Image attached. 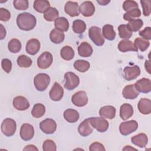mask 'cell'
<instances>
[{
    "instance_id": "32",
    "label": "cell",
    "mask_w": 151,
    "mask_h": 151,
    "mask_svg": "<svg viewBox=\"0 0 151 151\" xmlns=\"http://www.w3.org/2000/svg\"><path fill=\"white\" fill-rule=\"evenodd\" d=\"M74 51L72 47L68 45L63 47L60 51V55L62 58L66 61L72 60L74 57Z\"/></svg>"
},
{
    "instance_id": "51",
    "label": "cell",
    "mask_w": 151,
    "mask_h": 151,
    "mask_svg": "<svg viewBox=\"0 0 151 151\" xmlns=\"http://www.w3.org/2000/svg\"><path fill=\"white\" fill-rule=\"evenodd\" d=\"M23 150H31V151L36 150V151H38V148L35 146H34L33 145H29L26 146L23 149Z\"/></svg>"
},
{
    "instance_id": "17",
    "label": "cell",
    "mask_w": 151,
    "mask_h": 151,
    "mask_svg": "<svg viewBox=\"0 0 151 151\" xmlns=\"http://www.w3.org/2000/svg\"><path fill=\"white\" fill-rule=\"evenodd\" d=\"M93 127L91 124L88 118L84 120L78 126V132L79 134L84 137H86L93 132Z\"/></svg>"
},
{
    "instance_id": "2",
    "label": "cell",
    "mask_w": 151,
    "mask_h": 151,
    "mask_svg": "<svg viewBox=\"0 0 151 151\" xmlns=\"http://www.w3.org/2000/svg\"><path fill=\"white\" fill-rule=\"evenodd\" d=\"M50 83V77L45 73H39L35 76L34 79L35 87L40 91H43L46 90Z\"/></svg>"
},
{
    "instance_id": "15",
    "label": "cell",
    "mask_w": 151,
    "mask_h": 151,
    "mask_svg": "<svg viewBox=\"0 0 151 151\" xmlns=\"http://www.w3.org/2000/svg\"><path fill=\"white\" fill-rule=\"evenodd\" d=\"M134 86L139 92L147 93L151 90V81L149 78H142L136 82Z\"/></svg>"
},
{
    "instance_id": "54",
    "label": "cell",
    "mask_w": 151,
    "mask_h": 151,
    "mask_svg": "<svg viewBox=\"0 0 151 151\" xmlns=\"http://www.w3.org/2000/svg\"><path fill=\"white\" fill-rule=\"evenodd\" d=\"M97 2L101 5H106L110 2V1H97Z\"/></svg>"
},
{
    "instance_id": "37",
    "label": "cell",
    "mask_w": 151,
    "mask_h": 151,
    "mask_svg": "<svg viewBox=\"0 0 151 151\" xmlns=\"http://www.w3.org/2000/svg\"><path fill=\"white\" fill-rule=\"evenodd\" d=\"M118 31L120 37L124 40L129 39L133 34V32L131 31L127 25L125 24L119 25L118 27Z\"/></svg>"
},
{
    "instance_id": "29",
    "label": "cell",
    "mask_w": 151,
    "mask_h": 151,
    "mask_svg": "<svg viewBox=\"0 0 151 151\" xmlns=\"http://www.w3.org/2000/svg\"><path fill=\"white\" fill-rule=\"evenodd\" d=\"M65 38V35L63 32L60 31L56 28L53 29L50 34V38L52 42L54 44H60L64 40Z\"/></svg>"
},
{
    "instance_id": "13",
    "label": "cell",
    "mask_w": 151,
    "mask_h": 151,
    "mask_svg": "<svg viewBox=\"0 0 151 151\" xmlns=\"http://www.w3.org/2000/svg\"><path fill=\"white\" fill-rule=\"evenodd\" d=\"M79 12L86 17H91L95 12V6L91 1L83 2L79 6Z\"/></svg>"
},
{
    "instance_id": "40",
    "label": "cell",
    "mask_w": 151,
    "mask_h": 151,
    "mask_svg": "<svg viewBox=\"0 0 151 151\" xmlns=\"http://www.w3.org/2000/svg\"><path fill=\"white\" fill-rule=\"evenodd\" d=\"M127 25L131 31L136 32L143 27V21L141 19H135L130 21Z\"/></svg>"
},
{
    "instance_id": "41",
    "label": "cell",
    "mask_w": 151,
    "mask_h": 151,
    "mask_svg": "<svg viewBox=\"0 0 151 151\" xmlns=\"http://www.w3.org/2000/svg\"><path fill=\"white\" fill-rule=\"evenodd\" d=\"M141 15V11L139 8L134 9L132 10H130L129 11L126 12L124 15L123 18L126 21H131L133 19H135V18H139Z\"/></svg>"
},
{
    "instance_id": "19",
    "label": "cell",
    "mask_w": 151,
    "mask_h": 151,
    "mask_svg": "<svg viewBox=\"0 0 151 151\" xmlns=\"http://www.w3.org/2000/svg\"><path fill=\"white\" fill-rule=\"evenodd\" d=\"M64 11L71 17L78 16L80 12L78 3L74 1L67 2L64 6Z\"/></svg>"
},
{
    "instance_id": "9",
    "label": "cell",
    "mask_w": 151,
    "mask_h": 151,
    "mask_svg": "<svg viewBox=\"0 0 151 151\" xmlns=\"http://www.w3.org/2000/svg\"><path fill=\"white\" fill-rule=\"evenodd\" d=\"M40 128L45 134H52L57 129V123L52 119H46L40 123Z\"/></svg>"
},
{
    "instance_id": "50",
    "label": "cell",
    "mask_w": 151,
    "mask_h": 151,
    "mask_svg": "<svg viewBox=\"0 0 151 151\" xmlns=\"http://www.w3.org/2000/svg\"><path fill=\"white\" fill-rule=\"evenodd\" d=\"M89 150L90 151H104L106 149L101 143L96 142L90 145Z\"/></svg>"
},
{
    "instance_id": "18",
    "label": "cell",
    "mask_w": 151,
    "mask_h": 151,
    "mask_svg": "<svg viewBox=\"0 0 151 151\" xmlns=\"http://www.w3.org/2000/svg\"><path fill=\"white\" fill-rule=\"evenodd\" d=\"M139 94V92L136 88L134 84H130L126 86L122 91V95L126 99L133 100L136 99Z\"/></svg>"
},
{
    "instance_id": "49",
    "label": "cell",
    "mask_w": 151,
    "mask_h": 151,
    "mask_svg": "<svg viewBox=\"0 0 151 151\" xmlns=\"http://www.w3.org/2000/svg\"><path fill=\"white\" fill-rule=\"evenodd\" d=\"M139 34L142 38L146 40H150L151 39V28L150 27H146L144 29L140 31Z\"/></svg>"
},
{
    "instance_id": "20",
    "label": "cell",
    "mask_w": 151,
    "mask_h": 151,
    "mask_svg": "<svg viewBox=\"0 0 151 151\" xmlns=\"http://www.w3.org/2000/svg\"><path fill=\"white\" fill-rule=\"evenodd\" d=\"M40 42L35 38L30 39L28 41L26 44V51L28 54L34 55H35L40 49Z\"/></svg>"
},
{
    "instance_id": "34",
    "label": "cell",
    "mask_w": 151,
    "mask_h": 151,
    "mask_svg": "<svg viewBox=\"0 0 151 151\" xmlns=\"http://www.w3.org/2000/svg\"><path fill=\"white\" fill-rule=\"evenodd\" d=\"M73 31L78 34L83 33L86 29V24L81 19H76L73 21Z\"/></svg>"
},
{
    "instance_id": "45",
    "label": "cell",
    "mask_w": 151,
    "mask_h": 151,
    "mask_svg": "<svg viewBox=\"0 0 151 151\" xmlns=\"http://www.w3.org/2000/svg\"><path fill=\"white\" fill-rule=\"evenodd\" d=\"M138 4L137 3L134 1H130V0H127L124 1L123 4V9L127 12L130 10L139 8H138Z\"/></svg>"
},
{
    "instance_id": "44",
    "label": "cell",
    "mask_w": 151,
    "mask_h": 151,
    "mask_svg": "<svg viewBox=\"0 0 151 151\" xmlns=\"http://www.w3.org/2000/svg\"><path fill=\"white\" fill-rule=\"evenodd\" d=\"M42 149L44 151H55L57 150L56 145L52 140H45L42 145Z\"/></svg>"
},
{
    "instance_id": "12",
    "label": "cell",
    "mask_w": 151,
    "mask_h": 151,
    "mask_svg": "<svg viewBox=\"0 0 151 151\" xmlns=\"http://www.w3.org/2000/svg\"><path fill=\"white\" fill-rule=\"evenodd\" d=\"M20 137L25 140L28 141L31 140L34 135V127L28 123L23 124L20 129Z\"/></svg>"
},
{
    "instance_id": "47",
    "label": "cell",
    "mask_w": 151,
    "mask_h": 151,
    "mask_svg": "<svg viewBox=\"0 0 151 151\" xmlns=\"http://www.w3.org/2000/svg\"><path fill=\"white\" fill-rule=\"evenodd\" d=\"M11 18L10 12L5 8H0V20L2 21H8Z\"/></svg>"
},
{
    "instance_id": "3",
    "label": "cell",
    "mask_w": 151,
    "mask_h": 151,
    "mask_svg": "<svg viewBox=\"0 0 151 151\" xmlns=\"http://www.w3.org/2000/svg\"><path fill=\"white\" fill-rule=\"evenodd\" d=\"M16 129V122L11 118L5 119L1 124V131L5 136L8 137L13 136L15 133Z\"/></svg>"
},
{
    "instance_id": "31",
    "label": "cell",
    "mask_w": 151,
    "mask_h": 151,
    "mask_svg": "<svg viewBox=\"0 0 151 151\" xmlns=\"http://www.w3.org/2000/svg\"><path fill=\"white\" fill-rule=\"evenodd\" d=\"M103 37L109 40L112 41L114 40L116 37V32L114 30L113 26L110 24H106L103 27Z\"/></svg>"
},
{
    "instance_id": "42",
    "label": "cell",
    "mask_w": 151,
    "mask_h": 151,
    "mask_svg": "<svg viewBox=\"0 0 151 151\" xmlns=\"http://www.w3.org/2000/svg\"><path fill=\"white\" fill-rule=\"evenodd\" d=\"M136 47L139 48L142 52L145 51L147 49L150 45V42L142 38H137L134 40V43Z\"/></svg>"
},
{
    "instance_id": "38",
    "label": "cell",
    "mask_w": 151,
    "mask_h": 151,
    "mask_svg": "<svg viewBox=\"0 0 151 151\" xmlns=\"http://www.w3.org/2000/svg\"><path fill=\"white\" fill-rule=\"evenodd\" d=\"M22 45L20 41L16 38H13L10 40L8 44V48L12 53H17L21 49Z\"/></svg>"
},
{
    "instance_id": "22",
    "label": "cell",
    "mask_w": 151,
    "mask_h": 151,
    "mask_svg": "<svg viewBox=\"0 0 151 151\" xmlns=\"http://www.w3.org/2000/svg\"><path fill=\"white\" fill-rule=\"evenodd\" d=\"M116 109L113 106H104L99 110L100 116L104 119H113L116 116Z\"/></svg>"
},
{
    "instance_id": "25",
    "label": "cell",
    "mask_w": 151,
    "mask_h": 151,
    "mask_svg": "<svg viewBox=\"0 0 151 151\" xmlns=\"http://www.w3.org/2000/svg\"><path fill=\"white\" fill-rule=\"evenodd\" d=\"M133 114V109L132 105L128 103L123 104L120 108V116L122 119L126 120Z\"/></svg>"
},
{
    "instance_id": "52",
    "label": "cell",
    "mask_w": 151,
    "mask_h": 151,
    "mask_svg": "<svg viewBox=\"0 0 151 151\" xmlns=\"http://www.w3.org/2000/svg\"><path fill=\"white\" fill-rule=\"evenodd\" d=\"M150 61L149 60H146L145 63V69L149 74H150Z\"/></svg>"
},
{
    "instance_id": "14",
    "label": "cell",
    "mask_w": 151,
    "mask_h": 151,
    "mask_svg": "<svg viewBox=\"0 0 151 151\" xmlns=\"http://www.w3.org/2000/svg\"><path fill=\"white\" fill-rule=\"evenodd\" d=\"M124 78L127 81L136 79L140 74V69L139 66L134 65L132 67H126L123 69Z\"/></svg>"
},
{
    "instance_id": "53",
    "label": "cell",
    "mask_w": 151,
    "mask_h": 151,
    "mask_svg": "<svg viewBox=\"0 0 151 151\" xmlns=\"http://www.w3.org/2000/svg\"><path fill=\"white\" fill-rule=\"evenodd\" d=\"M6 36V30L4 28V26L1 24V40H3Z\"/></svg>"
},
{
    "instance_id": "48",
    "label": "cell",
    "mask_w": 151,
    "mask_h": 151,
    "mask_svg": "<svg viewBox=\"0 0 151 151\" xmlns=\"http://www.w3.org/2000/svg\"><path fill=\"white\" fill-rule=\"evenodd\" d=\"M2 69L7 73H9L12 69V63L10 60L8 58H4L1 62Z\"/></svg>"
},
{
    "instance_id": "39",
    "label": "cell",
    "mask_w": 151,
    "mask_h": 151,
    "mask_svg": "<svg viewBox=\"0 0 151 151\" xmlns=\"http://www.w3.org/2000/svg\"><path fill=\"white\" fill-rule=\"evenodd\" d=\"M17 61L19 67L24 68L29 67L32 63V61L31 58L25 55H19L18 57Z\"/></svg>"
},
{
    "instance_id": "10",
    "label": "cell",
    "mask_w": 151,
    "mask_h": 151,
    "mask_svg": "<svg viewBox=\"0 0 151 151\" xmlns=\"http://www.w3.org/2000/svg\"><path fill=\"white\" fill-rule=\"evenodd\" d=\"M71 101L77 107H83L88 103V97L84 91H79L71 97Z\"/></svg>"
},
{
    "instance_id": "55",
    "label": "cell",
    "mask_w": 151,
    "mask_h": 151,
    "mask_svg": "<svg viewBox=\"0 0 151 151\" xmlns=\"http://www.w3.org/2000/svg\"><path fill=\"white\" fill-rule=\"evenodd\" d=\"M136 150L137 149L133 147H132L130 146H126L123 149V150Z\"/></svg>"
},
{
    "instance_id": "11",
    "label": "cell",
    "mask_w": 151,
    "mask_h": 151,
    "mask_svg": "<svg viewBox=\"0 0 151 151\" xmlns=\"http://www.w3.org/2000/svg\"><path fill=\"white\" fill-rule=\"evenodd\" d=\"M64 90L57 82H55L49 92L50 99L55 101H60L63 97Z\"/></svg>"
},
{
    "instance_id": "28",
    "label": "cell",
    "mask_w": 151,
    "mask_h": 151,
    "mask_svg": "<svg viewBox=\"0 0 151 151\" xmlns=\"http://www.w3.org/2000/svg\"><path fill=\"white\" fill-rule=\"evenodd\" d=\"M33 6L37 12L44 14L50 8V4L46 0H35L34 2Z\"/></svg>"
},
{
    "instance_id": "26",
    "label": "cell",
    "mask_w": 151,
    "mask_h": 151,
    "mask_svg": "<svg viewBox=\"0 0 151 151\" xmlns=\"http://www.w3.org/2000/svg\"><path fill=\"white\" fill-rule=\"evenodd\" d=\"M93 48L88 42H83L78 47V55L83 57H88L93 53Z\"/></svg>"
},
{
    "instance_id": "27",
    "label": "cell",
    "mask_w": 151,
    "mask_h": 151,
    "mask_svg": "<svg viewBox=\"0 0 151 151\" xmlns=\"http://www.w3.org/2000/svg\"><path fill=\"white\" fill-rule=\"evenodd\" d=\"M63 116L66 121L71 123L77 122L80 117L78 112L73 109H68L65 110Z\"/></svg>"
},
{
    "instance_id": "6",
    "label": "cell",
    "mask_w": 151,
    "mask_h": 151,
    "mask_svg": "<svg viewBox=\"0 0 151 151\" xmlns=\"http://www.w3.org/2000/svg\"><path fill=\"white\" fill-rule=\"evenodd\" d=\"M138 128V123L134 120L122 122L119 126L120 133L123 136H127L135 132Z\"/></svg>"
},
{
    "instance_id": "23",
    "label": "cell",
    "mask_w": 151,
    "mask_h": 151,
    "mask_svg": "<svg viewBox=\"0 0 151 151\" xmlns=\"http://www.w3.org/2000/svg\"><path fill=\"white\" fill-rule=\"evenodd\" d=\"M137 108L143 114H150L151 112V101L149 99H141L138 102Z\"/></svg>"
},
{
    "instance_id": "24",
    "label": "cell",
    "mask_w": 151,
    "mask_h": 151,
    "mask_svg": "<svg viewBox=\"0 0 151 151\" xmlns=\"http://www.w3.org/2000/svg\"><path fill=\"white\" fill-rule=\"evenodd\" d=\"M131 141L134 145L139 147L143 148L147 145L148 142V138L146 134L141 133L132 137Z\"/></svg>"
},
{
    "instance_id": "46",
    "label": "cell",
    "mask_w": 151,
    "mask_h": 151,
    "mask_svg": "<svg viewBox=\"0 0 151 151\" xmlns=\"http://www.w3.org/2000/svg\"><path fill=\"white\" fill-rule=\"evenodd\" d=\"M140 3L143 8V13L145 16H149L150 14V0H141Z\"/></svg>"
},
{
    "instance_id": "4",
    "label": "cell",
    "mask_w": 151,
    "mask_h": 151,
    "mask_svg": "<svg viewBox=\"0 0 151 151\" xmlns=\"http://www.w3.org/2000/svg\"><path fill=\"white\" fill-rule=\"evenodd\" d=\"M65 83L64 87L68 90H72L78 87L80 83V78L73 72H67L64 74Z\"/></svg>"
},
{
    "instance_id": "7",
    "label": "cell",
    "mask_w": 151,
    "mask_h": 151,
    "mask_svg": "<svg viewBox=\"0 0 151 151\" xmlns=\"http://www.w3.org/2000/svg\"><path fill=\"white\" fill-rule=\"evenodd\" d=\"M89 121L93 127L99 132H104L107 130L109 128V122L103 117H90L88 118Z\"/></svg>"
},
{
    "instance_id": "5",
    "label": "cell",
    "mask_w": 151,
    "mask_h": 151,
    "mask_svg": "<svg viewBox=\"0 0 151 151\" xmlns=\"http://www.w3.org/2000/svg\"><path fill=\"white\" fill-rule=\"evenodd\" d=\"M88 36L91 41L97 46H101L105 41L101 34V29L96 26H92L89 28Z\"/></svg>"
},
{
    "instance_id": "30",
    "label": "cell",
    "mask_w": 151,
    "mask_h": 151,
    "mask_svg": "<svg viewBox=\"0 0 151 151\" xmlns=\"http://www.w3.org/2000/svg\"><path fill=\"white\" fill-rule=\"evenodd\" d=\"M54 25L57 29L62 32L67 31L69 28V22L64 17L57 18L54 21Z\"/></svg>"
},
{
    "instance_id": "8",
    "label": "cell",
    "mask_w": 151,
    "mask_h": 151,
    "mask_svg": "<svg viewBox=\"0 0 151 151\" xmlns=\"http://www.w3.org/2000/svg\"><path fill=\"white\" fill-rule=\"evenodd\" d=\"M53 57L52 54L48 51L42 52L37 59V65L41 69L48 68L52 63Z\"/></svg>"
},
{
    "instance_id": "43",
    "label": "cell",
    "mask_w": 151,
    "mask_h": 151,
    "mask_svg": "<svg viewBox=\"0 0 151 151\" xmlns=\"http://www.w3.org/2000/svg\"><path fill=\"white\" fill-rule=\"evenodd\" d=\"M13 4L14 8L18 10H26L29 7V2L27 0H15Z\"/></svg>"
},
{
    "instance_id": "1",
    "label": "cell",
    "mask_w": 151,
    "mask_h": 151,
    "mask_svg": "<svg viewBox=\"0 0 151 151\" xmlns=\"http://www.w3.org/2000/svg\"><path fill=\"white\" fill-rule=\"evenodd\" d=\"M36 18L28 12L19 14L17 18V24L18 28L23 31L32 30L36 25Z\"/></svg>"
},
{
    "instance_id": "35",
    "label": "cell",
    "mask_w": 151,
    "mask_h": 151,
    "mask_svg": "<svg viewBox=\"0 0 151 151\" xmlns=\"http://www.w3.org/2000/svg\"><path fill=\"white\" fill-rule=\"evenodd\" d=\"M45 113V107L41 103H37L34 106L31 110V114L35 118H40L44 116Z\"/></svg>"
},
{
    "instance_id": "16",
    "label": "cell",
    "mask_w": 151,
    "mask_h": 151,
    "mask_svg": "<svg viewBox=\"0 0 151 151\" xmlns=\"http://www.w3.org/2000/svg\"><path fill=\"white\" fill-rule=\"evenodd\" d=\"M13 106L18 110L24 111L29 107V103L28 100L23 96H17L13 99Z\"/></svg>"
},
{
    "instance_id": "36",
    "label": "cell",
    "mask_w": 151,
    "mask_h": 151,
    "mask_svg": "<svg viewBox=\"0 0 151 151\" xmlns=\"http://www.w3.org/2000/svg\"><path fill=\"white\" fill-rule=\"evenodd\" d=\"M59 12L58 10L53 7H50L44 14V18L47 21H53L58 18Z\"/></svg>"
},
{
    "instance_id": "21",
    "label": "cell",
    "mask_w": 151,
    "mask_h": 151,
    "mask_svg": "<svg viewBox=\"0 0 151 151\" xmlns=\"http://www.w3.org/2000/svg\"><path fill=\"white\" fill-rule=\"evenodd\" d=\"M118 49L123 52L130 51L137 52L138 50L135 44L132 41L129 40H123L120 41L118 44Z\"/></svg>"
},
{
    "instance_id": "33",
    "label": "cell",
    "mask_w": 151,
    "mask_h": 151,
    "mask_svg": "<svg viewBox=\"0 0 151 151\" xmlns=\"http://www.w3.org/2000/svg\"><path fill=\"white\" fill-rule=\"evenodd\" d=\"M74 68L79 72L84 73L87 71L90 67V64L88 61L83 60H77L74 63Z\"/></svg>"
}]
</instances>
